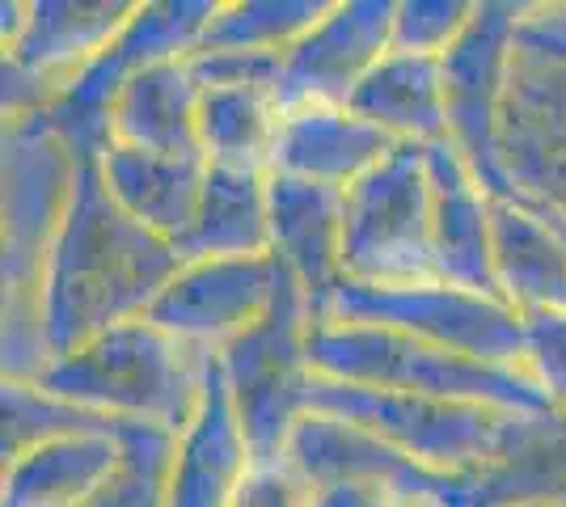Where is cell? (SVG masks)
I'll return each instance as SVG.
<instances>
[{
    "instance_id": "cell-1",
    "label": "cell",
    "mask_w": 566,
    "mask_h": 507,
    "mask_svg": "<svg viewBox=\"0 0 566 507\" xmlns=\"http://www.w3.org/2000/svg\"><path fill=\"white\" fill-rule=\"evenodd\" d=\"M178 271L182 254L118 208L97 161H81L43 275L39 317L51 360L144 317Z\"/></svg>"
},
{
    "instance_id": "cell-2",
    "label": "cell",
    "mask_w": 566,
    "mask_h": 507,
    "mask_svg": "<svg viewBox=\"0 0 566 507\" xmlns=\"http://www.w3.org/2000/svg\"><path fill=\"white\" fill-rule=\"evenodd\" d=\"M76 169L43 115L4 119V381H39L51 363L39 305Z\"/></svg>"
},
{
    "instance_id": "cell-3",
    "label": "cell",
    "mask_w": 566,
    "mask_h": 507,
    "mask_svg": "<svg viewBox=\"0 0 566 507\" xmlns=\"http://www.w3.org/2000/svg\"><path fill=\"white\" fill-rule=\"evenodd\" d=\"M208 363V351H195L148 317H136L51 360L34 385L102 419L153 423L182 435L199 411Z\"/></svg>"
},
{
    "instance_id": "cell-4",
    "label": "cell",
    "mask_w": 566,
    "mask_h": 507,
    "mask_svg": "<svg viewBox=\"0 0 566 507\" xmlns=\"http://www.w3.org/2000/svg\"><path fill=\"white\" fill-rule=\"evenodd\" d=\"M308 411L359 423L410 461H419L436 474H452V478L495 469L503 461L520 457L524 448L542 444L563 423L558 414H516L482 406V402L343 385L326 377H317L308 389Z\"/></svg>"
},
{
    "instance_id": "cell-5",
    "label": "cell",
    "mask_w": 566,
    "mask_h": 507,
    "mask_svg": "<svg viewBox=\"0 0 566 507\" xmlns=\"http://www.w3.org/2000/svg\"><path fill=\"white\" fill-rule=\"evenodd\" d=\"M308 363L317 377L343 385L449 398V402H482L516 414H554L537 385L520 368H495L423 338H410L389 326L359 321H313L308 330Z\"/></svg>"
},
{
    "instance_id": "cell-6",
    "label": "cell",
    "mask_w": 566,
    "mask_h": 507,
    "mask_svg": "<svg viewBox=\"0 0 566 507\" xmlns=\"http://www.w3.org/2000/svg\"><path fill=\"white\" fill-rule=\"evenodd\" d=\"M431 229L436 191L427 145H398L343 191V275L380 288L436 279Z\"/></svg>"
},
{
    "instance_id": "cell-7",
    "label": "cell",
    "mask_w": 566,
    "mask_h": 507,
    "mask_svg": "<svg viewBox=\"0 0 566 507\" xmlns=\"http://www.w3.org/2000/svg\"><path fill=\"white\" fill-rule=\"evenodd\" d=\"M308 296L283 271L280 292L262 321L216 356L254 461H283L296 423L308 414V389L317 381L308 363Z\"/></svg>"
},
{
    "instance_id": "cell-8",
    "label": "cell",
    "mask_w": 566,
    "mask_h": 507,
    "mask_svg": "<svg viewBox=\"0 0 566 507\" xmlns=\"http://www.w3.org/2000/svg\"><path fill=\"white\" fill-rule=\"evenodd\" d=\"M313 321H359V326H389L410 338H423L431 347H444L457 356L495 368H520L524 360V317L499 300L470 288H452L444 279L423 284H352L331 296V305Z\"/></svg>"
},
{
    "instance_id": "cell-9",
    "label": "cell",
    "mask_w": 566,
    "mask_h": 507,
    "mask_svg": "<svg viewBox=\"0 0 566 507\" xmlns=\"http://www.w3.org/2000/svg\"><path fill=\"white\" fill-rule=\"evenodd\" d=\"M524 9H528L524 0H478L465 34L452 43L449 55H440L449 140L491 199H516L499 157V115H503L507 73L516 55V25Z\"/></svg>"
},
{
    "instance_id": "cell-10",
    "label": "cell",
    "mask_w": 566,
    "mask_h": 507,
    "mask_svg": "<svg viewBox=\"0 0 566 507\" xmlns=\"http://www.w3.org/2000/svg\"><path fill=\"white\" fill-rule=\"evenodd\" d=\"M132 0H25V22L4 47V119L48 115L51 102L132 22Z\"/></svg>"
},
{
    "instance_id": "cell-11",
    "label": "cell",
    "mask_w": 566,
    "mask_h": 507,
    "mask_svg": "<svg viewBox=\"0 0 566 507\" xmlns=\"http://www.w3.org/2000/svg\"><path fill=\"white\" fill-rule=\"evenodd\" d=\"M499 157L520 203L566 216V64L537 51L512 55Z\"/></svg>"
},
{
    "instance_id": "cell-12",
    "label": "cell",
    "mask_w": 566,
    "mask_h": 507,
    "mask_svg": "<svg viewBox=\"0 0 566 507\" xmlns=\"http://www.w3.org/2000/svg\"><path fill=\"white\" fill-rule=\"evenodd\" d=\"M292 469L305 483H377L394 490L401 504H427V507H470L473 478H452V474H436L419 461L398 453L394 444H385L359 423L334 419V414L308 411L296 432L287 440Z\"/></svg>"
},
{
    "instance_id": "cell-13",
    "label": "cell",
    "mask_w": 566,
    "mask_h": 507,
    "mask_svg": "<svg viewBox=\"0 0 566 507\" xmlns=\"http://www.w3.org/2000/svg\"><path fill=\"white\" fill-rule=\"evenodd\" d=\"M280 279L283 266L271 254L182 263L144 317L195 351L220 356L233 338L262 321L280 292Z\"/></svg>"
},
{
    "instance_id": "cell-14",
    "label": "cell",
    "mask_w": 566,
    "mask_h": 507,
    "mask_svg": "<svg viewBox=\"0 0 566 507\" xmlns=\"http://www.w3.org/2000/svg\"><path fill=\"white\" fill-rule=\"evenodd\" d=\"M398 0H334L296 47L283 51V106H347L394 47Z\"/></svg>"
},
{
    "instance_id": "cell-15",
    "label": "cell",
    "mask_w": 566,
    "mask_h": 507,
    "mask_svg": "<svg viewBox=\"0 0 566 507\" xmlns=\"http://www.w3.org/2000/svg\"><path fill=\"white\" fill-rule=\"evenodd\" d=\"M271 258L301 284L317 317L343 288V191L271 173Z\"/></svg>"
},
{
    "instance_id": "cell-16",
    "label": "cell",
    "mask_w": 566,
    "mask_h": 507,
    "mask_svg": "<svg viewBox=\"0 0 566 507\" xmlns=\"http://www.w3.org/2000/svg\"><path fill=\"white\" fill-rule=\"evenodd\" d=\"M427 166H431V191H436V229H431L436 279H444L452 288L499 296L495 216H491L495 199L473 178V169L452 148V140L427 145Z\"/></svg>"
},
{
    "instance_id": "cell-17",
    "label": "cell",
    "mask_w": 566,
    "mask_h": 507,
    "mask_svg": "<svg viewBox=\"0 0 566 507\" xmlns=\"http://www.w3.org/2000/svg\"><path fill=\"white\" fill-rule=\"evenodd\" d=\"M254 465L250 440L241 432L233 393L212 356L199 411L178 435L169 469V507H233L237 490Z\"/></svg>"
},
{
    "instance_id": "cell-18",
    "label": "cell",
    "mask_w": 566,
    "mask_h": 507,
    "mask_svg": "<svg viewBox=\"0 0 566 507\" xmlns=\"http://www.w3.org/2000/svg\"><path fill=\"white\" fill-rule=\"evenodd\" d=\"M394 148L398 145L380 127L364 123L347 106H292L283 110L271 173L347 191L368 169H377Z\"/></svg>"
},
{
    "instance_id": "cell-19",
    "label": "cell",
    "mask_w": 566,
    "mask_h": 507,
    "mask_svg": "<svg viewBox=\"0 0 566 507\" xmlns=\"http://www.w3.org/2000/svg\"><path fill=\"white\" fill-rule=\"evenodd\" d=\"M118 423L102 432L60 435L4 465L0 507H85L118 474Z\"/></svg>"
},
{
    "instance_id": "cell-20",
    "label": "cell",
    "mask_w": 566,
    "mask_h": 507,
    "mask_svg": "<svg viewBox=\"0 0 566 507\" xmlns=\"http://www.w3.org/2000/svg\"><path fill=\"white\" fill-rule=\"evenodd\" d=\"M102 166V182L127 216L144 224L148 233L166 237L174 250L190 233L199 194H203V173L208 161L195 157H166V152H144L132 145H111Z\"/></svg>"
},
{
    "instance_id": "cell-21",
    "label": "cell",
    "mask_w": 566,
    "mask_h": 507,
    "mask_svg": "<svg viewBox=\"0 0 566 507\" xmlns=\"http://www.w3.org/2000/svg\"><path fill=\"white\" fill-rule=\"evenodd\" d=\"M199 102H203V85L190 68V55L148 64V68L127 76V85L115 102V145L203 161Z\"/></svg>"
},
{
    "instance_id": "cell-22",
    "label": "cell",
    "mask_w": 566,
    "mask_h": 507,
    "mask_svg": "<svg viewBox=\"0 0 566 507\" xmlns=\"http://www.w3.org/2000/svg\"><path fill=\"white\" fill-rule=\"evenodd\" d=\"M347 110L380 127L394 145H440V140H449L444 68L431 55L389 51L377 68L359 81Z\"/></svg>"
},
{
    "instance_id": "cell-23",
    "label": "cell",
    "mask_w": 566,
    "mask_h": 507,
    "mask_svg": "<svg viewBox=\"0 0 566 507\" xmlns=\"http://www.w3.org/2000/svg\"><path fill=\"white\" fill-rule=\"evenodd\" d=\"M499 296L520 317L566 309V242L554 220L520 199H495Z\"/></svg>"
},
{
    "instance_id": "cell-24",
    "label": "cell",
    "mask_w": 566,
    "mask_h": 507,
    "mask_svg": "<svg viewBox=\"0 0 566 507\" xmlns=\"http://www.w3.org/2000/svg\"><path fill=\"white\" fill-rule=\"evenodd\" d=\"M271 173L208 166L190 233L178 242L182 263L199 258H259L271 254Z\"/></svg>"
},
{
    "instance_id": "cell-25",
    "label": "cell",
    "mask_w": 566,
    "mask_h": 507,
    "mask_svg": "<svg viewBox=\"0 0 566 507\" xmlns=\"http://www.w3.org/2000/svg\"><path fill=\"white\" fill-rule=\"evenodd\" d=\"M283 97L275 85H208L199 102V148L208 166L271 173L283 127Z\"/></svg>"
},
{
    "instance_id": "cell-26",
    "label": "cell",
    "mask_w": 566,
    "mask_h": 507,
    "mask_svg": "<svg viewBox=\"0 0 566 507\" xmlns=\"http://www.w3.org/2000/svg\"><path fill=\"white\" fill-rule=\"evenodd\" d=\"M334 0H220L199 51H266L283 55L326 18Z\"/></svg>"
},
{
    "instance_id": "cell-27",
    "label": "cell",
    "mask_w": 566,
    "mask_h": 507,
    "mask_svg": "<svg viewBox=\"0 0 566 507\" xmlns=\"http://www.w3.org/2000/svg\"><path fill=\"white\" fill-rule=\"evenodd\" d=\"M0 457L9 461L25 457L30 448L60 440V435H81V432H102L115 419H102L81 406H72L64 398H55L34 381H4L0 385Z\"/></svg>"
},
{
    "instance_id": "cell-28",
    "label": "cell",
    "mask_w": 566,
    "mask_h": 507,
    "mask_svg": "<svg viewBox=\"0 0 566 507\" xmlns=\"http://www.w3.org/2000/svg\"><path fill=\"white\" fill-rule=\"evenodd\" d=\"M123 461L118 474L85 507H169V469L178 435L153 423H118Z\"/></svg>"
},
{
    "instance_id": "cell-29",
    "label": "cell",
    "mask_w": 566,
    "mask_h": 507,
    "mask_svg": "<svg viewBox=\"0 0 566 507\" xmlns=\"http://www.w3.org/2000/svg\"><path fill=\"white\" fill-rule=\"evenodd\" d=\"M478 0H398L394 4V47L406 55H449L473 22Z\"/></svg>"
},
{
    "instance_id": "cell-30",
    "label": "cell",
    "mask_w": 566,
    "mask_h": 507,
    "mask_svg": "<svg viewBox=\"0 0 566 507\" xmlns=\"http://www.w3.org/2000/svg\"><path fill=\"white\" fill-rule=\"evenodd\" d=\"M520 372L537 385L545 406L566 419V309L524 317V360Z\"/></svg>"
},
{
    "instance_id": "cell-31",
    "label": "cell",
    "mask_w": 566,
    "mask_h": 507,
    "mask_svg": "<svg viewBox=\"0 0 566 507\" xmlns=\"http://www.w3.org/2000/svg\"><path fill=\"white\" fill-rule=\"evenodd\" d=\"M190 68L199 76V85H275L280 89L283 55L266 51H195Z\"/></svg>"
},
{
    "instance_id": "cell-32",
    "label": "cell",
    "mask_w": 566,
    "mask_h": 507,
    "mask_svg": "<svg viewBox=\"0 0 566 507\" xmlns=\"http://www.w3.org/2000/svg\"><path fill=\"white\" fill-rule=\"evenodd\" d=\"M313 504V483H305L292 461H254L245 483L237 490L233 507H308Z\"/></svg>"
},
{
    "instance_id": "cell-33",
    "label": "cell",
    "mask_w": 566,
    "mask_h": 507,
    "mask_svg": "<svg viewBox=\"0 0 566 507\" xmlns=\"http://www.w3.org/2000/svg\"><path fill=\"white\" fill-rule=\"evenodd\" d=\"M516 47L566 64V4H528L516 25Z\"/></svg>"
},
{
    "instance_id": "cell-34",
    "label": "cell",
    "mask_w": 566,
    "mask_h": 507,
    "mask_svg": "<svg viewBox=\"0 0 566 507\" xmlns=\"http://www.w3.org/2000/svg\"><path fill=\"white\" fill-rule=\"evenodd\" d=\"M401 499L377 483H322L308 507H398Z\"/></svg>"
},
{
    "instance_id": "cell-35",
    "label": "cell",
    "mask_w": 566,
    "mask_h": 507,
    "mask_svg": "<svg viewBox=\"0 0 566 507\" xmlns=\"http://www.w3.org/2000/svg\"><path fill=\"white\" fill-rule=\"evenodd\" d=\"M537 212H542V216H549V220H554V229H558V233H563V242H566V216H558V212H549V208H537Z\"/></svg>"
},
{
    "instance_id": "cell-36",
    "label": "cell",
    "mask_w": 566,
    "mask_h": 507,
    "mask_svg": "<svg viewBox=\"0 0 566 507\" xmlns=\"http://www.w3.org/2000/svg\"><path fill=\"white\" fill-rule=\"evenodd\" d=\"M528 507H566V504H528Z\"/></svg>"
},
{
    "instance_id": "cell-37",
    "label": "cell",
    "mask_w": 566,
    "mask_h": 507,
    "mask_svg": "<svg viewBox=\"0 0 566 507\" xmlns=\"http://www.w3.org/2000/svg\"><path fill=\"white\" fill-rule=\"evenodd\" d=\"M398 507H427V504H398Z\"/></svg>"
},
{
    "instance_id": "cell-38",
    "label": "cell",
    "mask_w": 566,
    "mask_h": 507,
    "mask_svg": "<svg viewBox=\"0 0 566 507\" xmlns=\"http://www.w3.org/2000/svg\"><path fill=\"white\" fill-rule=\"evenodd\" d=\"M563 504H566V499H563Z\"/></svg>"
}]
</instances>
